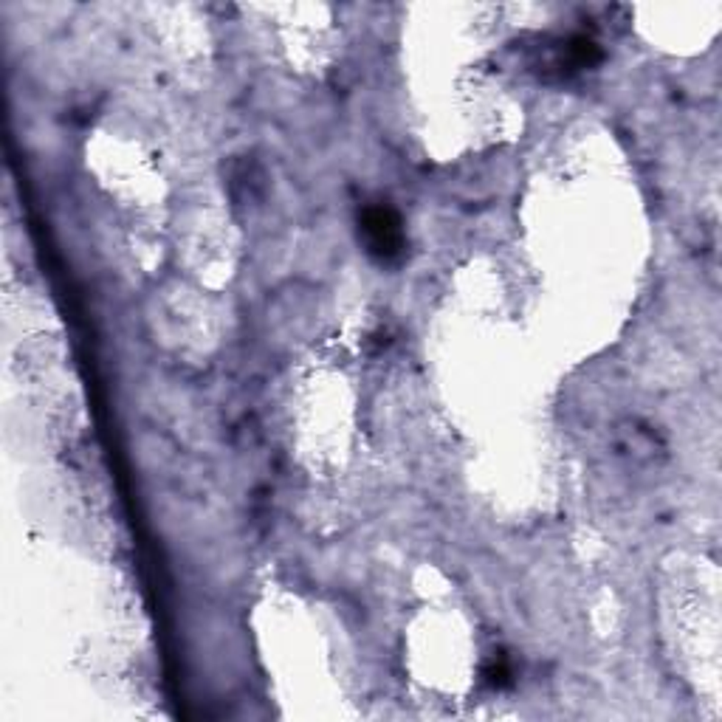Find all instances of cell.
<instances>
[{
  "label": "cell",
  "mask_w": 722,
  "mask_h": 722,
  "mask_svg": "<svg viewBox=\"0 0 722 722\" xmlns=\"http://www.w3.org/2000/svg\"><path fill=\"white\" fill-rule=\"evenodd\" d=\"M361 226V238L367 243V251L381 263H395L403 248H407V235H403V223L398 218V212L375 203L367 206L358 218Z\"/></svg>",
  "instance_id": "1"
},
{
  "label": "cell",
  "mask_w": 722,
  "mask_h": 722,
  "mask_svg": "<svg viewBox=\"0 0 722 722\" xmlns=\"http://www.w3.org/2000/svg\"><path fill=\"white\" fill-rule=\"evenodd\" d=\"M601 46L592 37L587 34H576V37H570L567 40V51H564V66L570 68H590V66H596V62H601Z\"/></svg>",
  "instance_id": "2"
},
{
  "label": "cell",
  "mask_w": 722,
  "mask_h": 722,
  "mask_svg": "<svg viewBox=\"0 0 722 722\" xmlns=\"http://www.w3.org/2000/svg\"><path fill=\"white\" fill-rule=\"evenodd\" d=\"M483 677H485V683L492 686V689H508V686L514 683V669H511V663H508V657L500 652V654H494L492 661L485 663Z\"/></svg>",
  "instance_id": "3"
}]
</instances>
